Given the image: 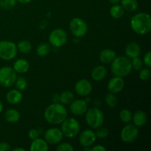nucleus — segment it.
Instances as JSON below:
<instances>
[{"mask_svg":"<svg viewBox=\"0 0 151 151\" xmlns=\"http://www.w3.org/2000/svg\"><path fill=\"white\" fill-rule=\"evenodd\" d=\"M132 113L128 109H124L119 112V119L124 123H130L132 121Z\"/></svg>","mask_w":151,"mask_h":151,"instance_id":"nucleus-30","label":"nucleus"},{"mask_svg":"<svg viewBox=\"0 0 151 151\" xmlns=\"http://www.w3.org/2000/svg\"><path fill=\"white\" fill-rule=\"evenodd\" d=\"M105 101H106V105L111 109H114L117 106V97H116L115 94H113L111 92H109L106 94V97H105Z\"/></svg>","mask_w":151,"mask_h":151,"instance_id":"nucleus-29","label":"nucleus"},{"mask_svg":"<svg viewBox=\"0 0 151 151\" xmlns=\"http://www.w3.org/2000/svg\"><path fill=\"white\" fill-rule=\"evenodd\" d=\"M111 63V69L114 76L125 78L128 76L133 70L131 59L126 56H116Z\"/></svg>","mask_w":151,"mask_h":151,"instance_id":"nucleus-3","label":"nucleus"},{"mask_svg":"<svg viewBox=\"0 0 151 151\" xmlns=\"http://www.w3.org/2000/svg\"><path fill=\"white\" fill-rule=\"evenodd\" d=\"M18 52L16 44L10 41H0V58L10 60L14 58Z\"/></svg>","mask_w":151,"mask_h":151,"instance_id":"nucleus-7","label":"nucleus"},{"mask_svg":"<svg viewBox=\"0 0 151 151\" xmlns=\"http://www.w3.org/2000/svg\"><path fill=\"white\" fill-rule=\"evenodd\" d=\"M68 111L64 105L53 103L47 107L44 113L45 120L51 125H60L67 118Z\"/></svg>","mask_w":151,"mask_h":151,"instance_id":"nucleus-1","label":"nucleus"},{"mask_svg":"<svg viewBox=\"0 0 151 151\" xmlns=\"http://www.w3.org/2000/svg\"><path fill=\"white\" fill-rule=\"evenodd\" d=\"M16 1H19V3H21V4H28V3H29L32 0H16Z\"/></svg>","mask_w":151,"mask_h":151,"instance_id":"nucleus-43","label":"nucleus"},{"mask_svg":"<svg viewBox=\"0 0 151 151\" xmlns=\"http://www.w3.org/2000/svg\"><path fill=\"white\" fill-rule=\"evenodd\" d=\"M109 13L112 18L115 19H119L124 16L125 10L120 4H113L110 8Z\"/></svg>","mask_w":151,"mask_h":151,"instance_id":"nucleus-26","label":"nucleus"},{"mask_svg":"<svg viewBox=\"0 0 151 151\" xmlns=\"http://www.w3.org/2000/svg\"><path fill=\"white\" fill-rule=\"evenodd\" d=\"M41 134L40 131H38V129H35V128H32L28 132V137L30 139L33 140L35 139L38 138L39 137V135Z\"/></svg>","mask_w":151,"mask_h":151,"instance_id":"nucleus-37","label":"nucleus"},{"mask_svg":"<svg viewBox=\"0 0 151 151\" xmlns=\"http://www.w3.org/2000/svg\"><path fill=\"white\" fill-rule=\"evenodd\" d=\"M75 100V94L72 91L66 90L59 94V103L63 105H69Z\"/></svg>","mask_w":151,"mask_h":151,"instance_id":"nucleus-24","label":"nucleus"},{"mask_svg":"<svg viewBox=\"0 0 151 151\" xmlns=\"http://www.w3.org/2000/svg\"><path fill=\"white\" fill-rule=\"evenodd\" d=\"M125 87V81L123 78L119 76H114L111 78L107 85V88L109 92L113 94H118L121 92Z\"/></svg>","mask_w":151,"mask_h":151,"instance_id":"nucleus-15","label":"nucleus"},{"mask_svg":"<svg viewBox=\"0 0 151 151\" xmlns=\"http://www.w3.org/2000/svg\"><path fill=\"white\" fill-rule=\"evenodd\" d=\"M56 150L58 151H73L74 147L70 143L63 142L58 145Z\"/></svg>","mask_w":151,"mask_h":151,"instance_id":"nucleus-36","label":"nucleus"},{"mask_svg":"<svg viewBox=\"0 0 151 151\" xmlns=\"http://www.w3.org/2000/svg\"><path fill=\"white\" fill-rule=\"evenodd\" d=\"M11 150V145L5 142H0V151H8Z\"/></svg>","mask_w":151,"mask_h":151,"instance_id":"nucleus-39","label":"nucleus"},{"mask_svg":"<svg viewBox=\"0 0 151 151\" xmlns=\"http://www.w3.org/2000/svg\"><path fill=\"white\" fill-rule=\"evenodd\" d=\"M15 85H16V89L19 90V91H24L27 88L28 83L27 81V79L24 77H17L16 81L15 82Z\"/></svg>","mask_w":151,"mask_h":151,"instance_id":"nucleus-31","label":"nucleus"},{"mask_svg":"<svg viewBox=\"0 0 151 151\" xmlns=\"http://www.w3.org/2000/svg\"><path fill=\"white\" fill-rule=\"evenodd\" d=\"M120 3L124 10L128 12H134L138 8L137 0H121Z\"/></svg>","mask_w":151,"mask_h":151,"instance_id":"nucleus-25","label":"nucleus"},{"mask_svg":"<svg viewBox=\"0 0 151 151\" xmlns=\"http://www.w3.org/2000/svg\"><path fill=\"white\" fill-rule=\"evenodd\" d=\"M108 75L107 69L104 66L99 65L93 68L91 72V76L94 81H102L106 78Z\"/></svg>","mask_w":151,"mask_h":151,"instance_id":"nucleus-17","label":"nucleus"},{"mask_svg":"<svg viewBox=\"0 0 151 151\" xmlns=\"http://www.w3.org/2000/svg\"><path fill=\"white\" fill-rule=\"evenodd\" d=\"M131 27L138 35H146L151 30L150 16L145 12L134 15L131 20Z\"/></svg>","mask_w":151,"mask_h":151,"instance_id":"nucleus-2","label":"nucleus"},{"mask_svg":"<svg viewBox=\"0 0 151 151\" xmlns=\"http://www.w3.org/2000/svg\"><path fill=\"white\" fill-rule=\"evenodd\" d=\"M96 137L97 138L99 139H105L109 136V131L106 128H103V127H100V128H97V131L95 132Z\"/></svg>","mask_w":151,"mask_h":151,"instance_id":"nucleus-35","label":"nucleus"},{"mask_svg":"<svg viewBox=\"0 0 151 151\" xmlns=\"http://www.w3.org/2000/svg\"><path fill=\"white\" fill-rule=\"evenodd\" d=\"M13 151H25V149L22 147H15L13 149Z\"/></svg>","mask_w":151,"mask_h":151,"instance_id":"nucleus-44","label":"nucleus"},{"mask_svg":"<svg viewBox=\"0 0 151 151\" xmlns=\"http://www.w3.org/2000/svg\"><path fill=\"white\" fill-rule=\"evenodd\" d=\"M22 91L18 89H12L6 94V100L10 105H17L22 100Z\"/></svg>","mask_w":151,"mask_h":151,"instance_id":"nucleus-18","label":"nucleus"},{"mask_svg":"<svg viewBox=\"0 0 151 151\" xmlns=\"http://www.w3.org/2000/svg\"><path fill=\"white\" fill-rule=\"evenodd\" d=\"M69 109L72 114L75 116H81L85 114L88 110V103L85 100H74L69 104Z\"/></svg>","mask_w":151,"mask_h":151,"instance_id":"nucleus-13","label":"nucleus"},{"mask_svg":"<svg viewBox=\"0 0 151 151\" xmlns=\"http://www.w3.org/2000/svg\"><path fill=\"white\" fill-rule=\"evenodd\" d=\"M17 73L10 66H3L0 69V85L4 88H10L14 85Z\"/></svg>","mask_w":151,"mask_h":151,"instance_id":"nucleus-6","label":"nucleus"},{"mask_svg":"<svg viewBox=\"0 0 151 151\" xmlns=\"http://www.w3.org/2000/svg\"><path fill=\"white\" fill-rule=\"evenodd\" d=\"M91 151H106L107 149L104 147V146L101 145H94L91 148H90Z\"/></svg>","mask_w":151,"mask_h":151,"instance_id":"nucleus-40","label":"nucleus"},{"mask_svg":"<svg viewBox=\"0 0 151 151\" xmlns=\"http://www.w3.org/2000/svg\"><path fill=\"white\" fill-rule=\"evenodd\" d=\"M51 47L47 43H41L37 47L36 53L40 57H44L50 53Z\"/></svg>","mask_w":151,"mask_h":151,"instance_id":"nucleus-28","label":"nucleus"},{"mask_svg":"<svg viewBox=\"0 0 151 151\" xmlns=\"http://www.w3.org/2000/svg\"><path fill=\"white\" fill-rule=\"evenodd\" d=\"M29 150L31 151H47L49 150L48 143L45 139L38 137L32 140Z\"/></svg>","mask_w":151,"mask_h":151,"instance_id":"nucleus-21","label":"nucleus"},{"mask_svg":"<svg viewBox=\"0 0 151 151\" xmlns=\"http://www.w3.org/2000/svg\"><path fill=\"white\" fill-rule=\"evenodd\" d=\"M20 113L14 109H7L4 113V119L9 123H16L20 119Z\"/></svg>","mask_w":151,"mask_h":151,"instance_id":"nucleus-23","label":"nucleus"},{"mask_svg":"<svg viewBox=\"0 0 151 151\" xmlns=\"http://www.w3.org/2000/svg\"><path fill=\"white\" fill-rule=\"evenodd\" d=\"M132 121L134 125H136L137 128L143 127L147 122V114L143 111H137L134 114V115H132Z\"/></svg>","mask_w":151,"mask_h":151,"instance_id":"nucleus-19","label":"nucleus"},{"mask_svg":"<svg viewBox=\"0 0 151 151\" xmlns=\"http://www.w3.org/2000/svg\"><path fill=\"white\" fill-rule=\"evenodd\" d=\"M48 39L52 46L59 48L66 44L68 41V34L63 29L57 28L50 32Z\"/></svg>","mask_w":151,"mask_h":151,"instance_id":"nucleus-8","label":"nucleus"},{"mask_svg":"<svg viewBox=\"0 0 151 151\" xmlns=\"http://www.w3.org/2000/svg\"><path fill=\"white\" fill-rule=\"evenodd\" d=\"M142 61L143 63H144L147 67H151V52L150 51H148L145 55Z\"/></svg>","mask_w":151,"mask_h":151,"instance_id":"nucleus-38","label":"nucleus"},{"mask_svg":"<svg viewBox=\"0 0 151 151\" xmlns=\"http://www.w3.org/2000/svg\"><path fill=\"white\" fill-rule=\"evenodd\" d=\"M139 137V129L134 124L128 123L121 131L120 137L125 143H132Z\"/></svg>","mask_w":151,"mask_h":151,"instance_id":"nucleus-10","label":"nucleus"},{"mask_svg":"<svg viewBox=\"0 0 151 151\" xmlns=\"http://www.w3.org/2000/svg\"><path fill=\"white\" fill-rule=\"evenodd\" d=\"M125 52L126 57L130 59L139 57L140 54H141V47L138 43L131 42L125 47Z\"/></svg>","mask_w":151,"mask_h":151,"instance_id":"nucleus-16","label":"nucleus"},{"mask_svg":"<svg viewBox=\"0 0 151 151\" xmlns=\"http://www.w3.org/2000/svg\"><path fill=\"white\" fill-rule=\"evenodd\" d=\"M116 52L111 49H105L100 53V60L104 64H109L116 58Z\"/></svg>","mask_w":151,"mask_h":151,"instance_id":"nucleus-22","label":"nucleus"},{"mask_svg":"<svg viewBox=\"0 0 151 151\" xmlns=\"http://www.w3.org/2000/svg\"><path fill=\"white\" fill-rule=\"evenodd\" d=\"M151 75V71L150 68H142L139 70V77L140 79L143 81H147L150 79Z\"/></svg>","mask_w":151,"mask_h":151,"instance_id":"nucleus-33","label":"nucleus"},{"mask_svg":"<svg viewBox=\"0 0 151 151\" xmlns=\"http://www.w3.org/2000/svg\"><path fill=\"white\" fill-rule=\"evenodd\" d=\"M44 138L48 144L58 145L63 139V134L61 130L59 128H51L46 131Z\"/></svg>","mask_w":151,"mask_h":151,"instance_id":"nucleus-11","label":"nucleus"},{"mask_svg":"<svg viewBox=\"0 0 151 151\" xmlns=\"http://www.w3.org/2000/svg\"><path fill=\"white\" fill-rule=\"evenodd\" d=\"M85 119L87 125L91 129H97L103 126L104 123V114L98 108H91L85 113Z\"/></svg>","mask_w":151,"mask_h":151,"instance_id":"nucleus-4","label":"nucleus"},{"mask_svg":"<svg viewBox=\"0 0 151 151\" xmlns=\"http://www.w3.org/2000/svg\"><path fill=\"white\" fill-rule=\"evenodd\" d=\"M131 65H132L133 69L136 71H139L143 66V61L139 57L134 58L131 59Z\"/></svg>","mask_w":151,"mask_h":151,"instance_id":"nucleus-34","label":"nucleus"},{"mask_svg":"<svg viewBox=\"0 0 151 151\" xmlns=\"http://www.w3.org/2000/svg\"><path fill=\"white\" fill-rule=\"evenodd\" d=\"M16 47H17V50L23 54H27V53L30 52L32 48L31 43L27 40H22V41H19Z\"/></svg>","mask_w":151,"mask_h":151,"instance_id":"nucleus-27","label":"nucleus"},{"mask_svg":"<svg viewBox=\"0 0 151 151\" xmlns=\"http://www.w3.org/2000/svg\"><path fill=\"white\" fill-rule=\"evenodd\" d=\"M16 0H0V7L4 10H10L16 4Z\"/></svg>","mask_w":151,"mask_h":151,"instance_id":"nucleus-32","label":"nucleus"},{"mask_svg":"<svg viewBox=\"0 0 151 151\" xmlns=\"http://www.w3.org/2000/svg\"><path fill=\"white\" fill-rule=\"evenodd\" d=\"M93 89L92 84L86 79H81L77 81L75 86V91L78 95L81 97H86L89 95Z\"/></svg>","mask_w":151,"mask_h":151,"instance_id":"nucleus-12","label":"nucleus"},{"mask_svg":"<svg viewBox=\"0 0 151 151\" xmlns=\"http://www.w3.org/2000/svg\"><path fill=\"white\" fill-rule=\"evenodd\" d=\"M69 29L76 38H81L88 32V25L83 19L76 17L69 22Z\"/></svg>","mask_w":151,"mask_h":151,"instance_id":"nucleus-9","label":"nucleus"},{"mask_svg":"<svg viewBox=\"0 0 151 151\" xmlns=\"http://www.w3.org/2000/svg\"><path fill=\"white\" fill-rule=\"evenodd\" d=\"M97 139L95 132L92 129H86L83 131L79 137V142L83 147H90L94 145Z\"/></svg>","mask_w":151,"mask_h":151,"instance_id":"nucleus-14","label":"nucleus"},{"mask_svg":"<svg viewBox=\"0 0 151 151\" xmlns=\"http://www.w3.org/2000/svg\"><path fill=\"white\" fill-rule=\"evenodd\" d=\"M108 1H109V2L110 3V4H111L112 5H113V4H119V3L120 2L121 0H108Z\"/></svg>","mask_w":151,"mask_h":151,"instance_id":"nucleus-42","label":"nucleus"},{"mask_svg":"<svg viewBox=\"0 0 151 151\" xmlns=\"http://www.w3.org/2000/svg\"><path fill=\"white\" fill-rule=\"evenodd\" d=\"M52 101L53 103H59V94H55L52 96Z\"/></svg>","mask_w":151,"mask_h":151,"instance_id":"nucleus-41","label":"nucleus"},{"mask_svg":"<svg viewBox=\"0 0 151 151\" xmlns=\"http://www.w3.org/2000/svg\"><path fill=\"white\" fill-rule=\"evenodd\" d=\"M2 110H3V104L1 102V100H0V113L2 111Z\"/></svg>","mask_w":151,"mask_h":151,"instance_id":"nucleus-45","label":"nucleus"},{"mask_svg":"<svg viewBox=\"0 0 151 151\" xmlns=\"http://www.w3.org/2000/svg\"><path fill=\"white\" fill-rule=\"evenodd\" d=\"M13 68L17 74H24L29 70V63L26 59L19 58L14 62Z\"/></svg>","mask_w":151,"mask_h":151,"instance_id":"nucleus-20","label":"nucleus"},{"mask_svg":"<svg viewBox=\"0 0 151 151\" xmlns=\"http://www.w3.org/2000/svg\"><path fill=\"white\" fill-rule=\"evenodd\" d=\"M61 130L63 137L67 138H74L79 134L81 131V125L75 118H66L61 123Z\"/></svg>","mask_w":151,"mask_h":151,"instance_id":"nucleus-5","label":"nucleus"}]
</instances>
